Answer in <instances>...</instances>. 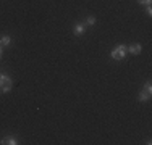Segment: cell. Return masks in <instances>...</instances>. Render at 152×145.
Returning <instances> with one entry per match:
<instances>
[{"mask_svg": "<svg viewBox=\"0 0 152 145\" xmlns=\"http://www.w3.org/2000/svg\"><path fill=\"white\" fill-rule=\"evenodd\" d=\"M126 53H128V47L126 45H118V47H115V49L110 52V57L113 58V60H121Z\"/></svg>", "mask_w": 152, "mask_h": 145, "instance_id": "obj_1", "label": "cell"}, {"mask_svg": "<svg viewBox=\"0 0 152 145\" xmlns=\"http://www.w3.org/2000/svg\"><path fill=\"white\" fill-rule=\"evenodd\" d=\"M12 79L8 78L7 74H2V81H0V92H3V94H7V92H10V89H12Z\"/></svg>", "mask_w": 152, "mask_h": 145, "instance_id": "obj_2", "label": "cell"}, {"mask_svg": "<svg viewBox=\"0 0 152 145\" xmlns=\"http://www.w3.org/2000/svg\"><path fill=\"white\" fill-rule=\"evenodd\" d=\"M142 50V47H141V44H134V45H129L128 47V52L133 53V55H137V53Z\"/></svg>", "mask_w": 152, "mask_h": 145, "instance_id": "obj_3", "label": "cell"}, {"mask_svg": "<svg viewBox=\"0 0 152 145\" xmlns=\"http://www.w3.org/2000/svg\"><path fill=\"white\" fill-rule=\"evenodd\" d=\"M137 99H139V102H147L151 99V92L149 90H142V92L139 94V97H137Z\"/></svg>", "mask_w": 152, "mask_h": 145, "instance_id": "obj_4", "label": "cell"}, {"mask_svg": "<svg viewBox=\"0 0 152 145\" xmlns=\"http://www.w3.org/2000/svg\"><path fill=\"white\" fill-rule=\"evenodd\" d=\"M75 34L76 36H83V34H84V24H76V26H75Z\"/></svg>", "mask_w": 152, "mask_h": 145, "instance_id": "obj_5", "label": "cell"}, {"mask_svg": "<svg viewBox=\"0 0 152 145\" xmlns=\"http://www.w3.org/2000/svg\"><path fill=\"white\" fill-rule=\"evenodd\" d=\"M0 44H2V45H10V44H12V37H10V36H2V37H0Z\"/></svg>", "mask_w": 152, "mask_h": 145, "instance_id": "obj_6", "label": "cell"}, {"mask_svg": "<svg viewBox=\"0 0 152 145\" xmlns=\"http://www.w3.org/2000/svg\"><path fill=\"white\" fill-rule=\"evenodd\" d=\"M0 144H10V145H15V144H18V142H16L15 137H5V139L0 140Z\"/></svg>", "mask_w": 152, "mask_h": 145, "instance_id": "obj_7", "label": "cell"}, {"mask_svg": "<svg viewBox=\"0 0 152 145\" xmlns=\"http://www.w3.org/2000/svg\"><path fill=\"white\" fill-rule=\"evenodd\" d=\"M86 24H89V26H94V24H96V18H94V16H89L88 20H86Z\"/></svg>", "mask_w": 152, "mask_h": 145, "instance_id": "obj_8", "label": "cell"}, {"mask_svg": "<svg viewBox=\"0 0 152 145\" xmlns=\"http://www.w3.org/2000/svg\"><path fill=\"white\" fill-rule=\"evenodd\" d=\"M137 3H141V5H151V0H137Z\"/></svg>", "mask_w": 152, "mask_h": 145, "instance_id": "obj_9", "label": "cell"}, {"mask_svg": "<svg viewBox=\"0 0 152 145\" xmlns=\"http://www.w3.org/2000/svg\"><path fill=\"white\" fill-rule=\"evenodd\" d=\"M144 90H149V92L152 90V84H151V82H146V86H144Z\"/></svg>", "mask_w": 152, "mask_h": 145, "instance_id": "obj_10", "label": "cell"}, {"mask_svg": "<svg viewBox=\"0 0 152 145\" xmlns=\"http://www.w3.org/2000/svg\"><path fill=\"white\" fill-rule=\"evenodd\" d=\"M147 14H152V8H151V5H147Z\"/></svg>", "mask_w": 152, "mask_h": 145, "instance_id": "obj_11", "label": "cell"}, {"mask_svg": "<svg viewBox=\"0 0 152 145\" xmlns=\"http://www.w3.org/2000/svg\"><path fill=\"white\" fill-rule=\"evenodd\" d=\"M0 57H2V49H0Z\"/></svg>", "mask_w": 152, "mask_h": 145, "instance_id": "obj_12", "label": "cell"}, {"mask_svg": "<svg viewBox=\"0 0 152 145\" xmlns=\"http://www.w3.org/2000/svg\"><path fill=\"white\" fill-rule=\"evenodd\" d=\"M0 81H2V74H0Z\"/></svg>", "mask_w": 152, "mask_h": 145, "instance_id": "obj_13", "label": "cell"}]
</instances>
